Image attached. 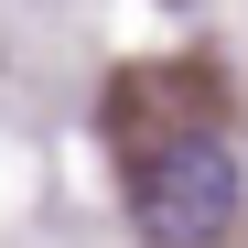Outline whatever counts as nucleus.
<instances>
[{
	"label": "nucleus",
	"mask_w": 248,
	"mask_h": 248,
	"mask_svg": "<svg viewBox=\"0 0 248 248\" xmlns=\"http://www.w3.org/2000/svg\"><path fill=\"white\" fill-rule=\"evenodd\" d=\"M130 216H140V237H162V248L227 237V216H237V162H227V140H173L162 162H140Z\"/></svg>",
	"instance_id": "1"
}]
</instances>
